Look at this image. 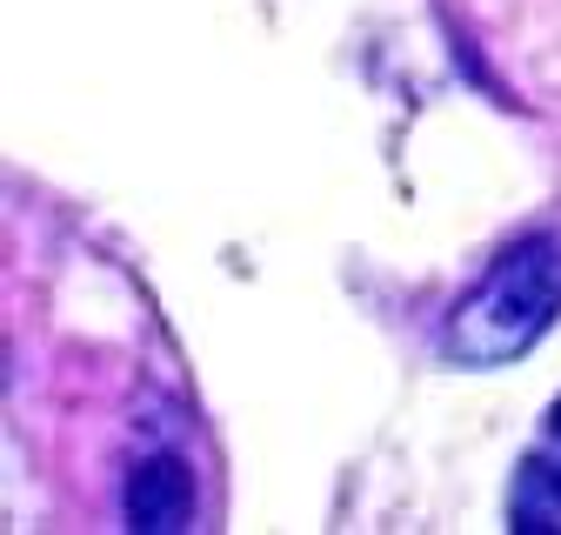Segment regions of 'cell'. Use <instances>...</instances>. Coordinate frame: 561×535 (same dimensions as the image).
<instances>
[{"instance_id":"6da1fadb","label":"cell","mask_w":561,"mask_h":535,"mask_svg":"<svg viewBox=\"0 0 561 535\" xmlns=\"http://www.w3.org/2000/svg\"><path fill=\"white\" fill-rule=\"evenodd\" d=\"M554 315H561V241L528 235L455 301L442 349L461 368H508L554 328Z\"/></svg>"},{"instance_id":"7a4b0ae2","label":"cell","mask_w":561,"mask_h":535,"mask_svg":"<svg viewBox=\"0 0 561 535\" xmlns=\"http://www.w3.org/2000/svg\"><path fill=\"white\" fill-rule=\"evenodd\" d=\"M121 515L134 535H168L194 522V476L181 455H140L127 468V489H121Z\"/></svg>"},{"instance_id":"3957f363","label":"cell","mask_w":561,"mask_h":535,"mask_svg":"<svg viewBox=\"0 0 561 535\" xmlns=\"http://www.w3.org/2000/svg\"><path fill=\"white\" fill-rule=\"evenodd\" d=\"M508 528H561V401H554L548 422H541V442L515 468Z\"/></svg>"}]
</instances>
